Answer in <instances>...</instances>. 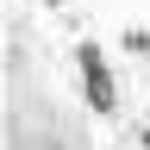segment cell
Masks as SVG:
<instances>
[{
    "mask_svg": "<svg viewBox=\"0 0 150 150\" xmlns=\"http://www.w3.org/2000/svg\"><path fill=\"white\" fill-rule=\"evenodd\" d=\"M75 63H81V88H88V106H94V112H112V106H119V88H112L106 50H100V44H81V50H75Z\"/></svg>",
    "mask_w": 150,
    "mask_h": 150,
    "instance_id": "1",
    "label": "cell"
}]
</instances>
